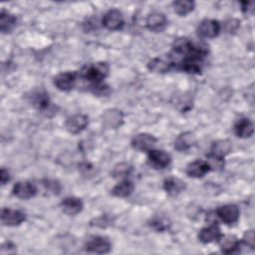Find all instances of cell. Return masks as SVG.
<instances>
[{"label":"cell","mask_w":255,"mask_h":255,"mask_svg":"<svg viewBox=\"0 0 255 255\" xmlns=\"http://www.w3.org/2000/svg\"><path fill=\"white\" fill-rule=\"evenodd\" d=\"M109 71H110V67L108 63L98 62V63L85 66L81 70L79 76L84 81L88 82L90 85L89 87H91L93 85L103 83L104 80L109 75Z\"/></svg>","instance_id":"obj_1"},{"label":"cell","mask_w":255,"mask_h":255,"mask_svg":"<svg viewBox=\"0 0 255 255\" xmlns=\"http://www.w3.org/2000/svg\"><path fill=\"white\" fill-rule=\"evenodd\" d=\"M86 251L96 254H106L112 250L111 241L104 236H91L85 243Z\"/></svg>","instance_id":"obj_2"},{"label":"cell","mask_w":255,"mask_h":255,"mask_svg":"<svg viewBox=\"0 0 255 255\" xmlns=\"http://www.w3.org/2000/svg\"><path fill=\"white\" fill-rule=\"evenodd\" d=\"M221 30V25L217 20L205 19L200 22L197 27V35L200 38L211 39L218 36Z\"/></svg>","instance_id":"obj_3"},{"label":"cell","mask_w":255,"mask_h":255,"mask_svg":"<svg viewBox=\"0 0 255 255\" xmlns=\"http://www.w3.org/2000/svg\"><path fill=\"white\" fill-rule=\"evenodd\" d=\"M125 23L123 13L118 9L109 10L102 19L103 26L110 31H117L123 28Z\"/></svg>","instance_id":"obj_4"},{"label":"cell","mask_w":255,"mask_h":255,"mask_svg":"<svg viewBox=\"0 0 255 255\" xmlns=\"http://www.w3.org/2000/svg\"><path fill=\"white\" fill-rule=\"evenodd\" d=\"M239 208L235 204H224L216 209V215L225 224H233L239 219Z\"/></svg>","instance_id":"obj_5"},{"label":"cell","mask_w":255,"mask_h":255,"mask_svg":"<svg viewBox=\"0 0 255 255\" xmlns=\"http://www.w3.org/2000/svg\"><path fill=\"white\" fill-rule=\"evenodd\" d=\"M77 81V73L75 72H62L59 73L53 80L55 87L63 92L71 91Z\"/></svg>","instance_id":"obj_6"},{"label":"cell","mask_w":255,"mask_h":255,"mask_svg":"<svg viewBox=\"0 0 255 255\" xmlns=\"http://www.w3.org/2000/svg\"><path fill=\"white\" fill-rule=\"evenodd\" d=\"M88 125H89L88 117L83 114H77L67 119L65 123V128L70 133L76 134L83 131Z\"/></svg>","instance_id":"obj_7"},{"label":"cell","mask_w":255,"mask_h":255,"mask_svg":"<svg viewBox=\"0 0 255 255\" xmlns=\"http://www.w3.org/2000/svg\"><path fill=\"white\" fill-rule=\"evenodd\" d=\"M26 215L18 209L3 208L1 211V222L6 226H17L25 221Z\"/></svg>","instance_id":"obj_8"},{"label":"cell","mask_w":255,"mask_h":255,"mask_svg":"<svg viewBox=\"0 0 255 255\" xmlns=\"http://www.w3.org/2000/svg\"><path fill=\"white\" fill-rule=\"evenodd\" d=\"M156 142V138L149 133H138L131 139V146L137 151H149Z\"/></svg>","instance_id":"obj_9"},{"label":"cell","mask_w":255,"mask_h":255,"mask_svg":"<svg viewBox=\"0 0 255 255\" xmlns=\"http://www.w3.org/2000/svg\"><path fill=\"white\" fill-rule=\"evenodd\" d=\"M13 194L20 199H29L36 195L37 187L30 181L21 180L18 181L12 189Z\"/></svg>","instance_id":"obj_10"},{"label":"cell","mask_w":255,"mask_h":255,"mask_svg":"<svg viewBox=\"0 0 255 255\" xmlns=\"http://www.w3.org/2000/svg\"><path fill=\"white\" fill-rule=\"evenodd\" d=\"M148 162L155 168H165L171 162L170 155L161 149H150L148 151Z\"/></svg>","instance_id":"obj_11"},{"label":"cell","mask_w":255,"mask_h":255,"mask_svg":"<svg viewBox=\"0 0 255 255\" xmlns=\"http://www.w3.org/2000/svg\"><path fill=\"white\" fill-rule=\"evenodd\" d=\"M145 25L148 30L158 33L163 31L166 27L167 19L165 15L161 12H152L146 17Z\"/></svg>","instance_id":"obj_12"},{"label":"cell","mask_w":255,"mask_h":255,"mask_svg":"<svg viewBox=\"0 0 255 255\" xmlns=\"http://www.w3.org/2000/svg\"><path fill=\"white\" fill-rule=\"evenodd\" d=\"M84 203L83 201L75 196L65 197L61 201V208L64 213L68 215H76L83 210Z\"/></svg>","instance_id":"obj_13"},{"label":"cell","mask_w":255,"mask_h":255,"mask_svg":"<svg viewBox=\"0 0 255 255\" xmlns=\"http://www.w3.org/2000/svg\"><path fill=\"white\" fill-rule=\"evenodd\" d=\"M210 170V167L206 160H194L187 164L185 168V172L188 176L194 177V178H200L203 177L208 171Z\"/></svg>","instance_id":"obj_14"},{"label":"cell","mask_w":255,"mask_h":255,"mask_svg":"<svg viewBox=\"0 0 255 255\" xmlns=\"http://www.w3.org/2000/svg\"><path fill=\"white\" fill-rule=\"evenodd\" d=\"M220 236H221V230L219 225L216 223L203 227L198 234L199 240L205 244L217 241Z\"/></svg>","instance_id":"obj_15"},{"label":"cell","mask_w":255,"mask_h":255,"mask_svg":"<svg viewBox=\"0 0 255 255\" xmlns=\"http://www.w3.org/2000/svg\"><path fill=\"white\" fill-rule=\"evenodd\" d=\"M124 120L123 113L117 109L107 110L103 114V122L104 125L109 128H119Z\"/></svg>","instance_id":"obj_16"},{"label":"cell","mask_w":255,"mask_h":255,"mask_svg":"<svg viewBox=\"0 0 255 255\" xmlns=\"http://www.w3.org/2000/svg\"><path fill=\"white\" fill-rule=\"evenodd\" d=\"M217 241L221 251L226 254L235 252L240 245L238 238L233 234H225V235L221 234V236L218 238Z\"/></svg>","instance_id":"obj_17"},{"label":"cell","mask_w":255,"mask_h":255,"mask_svg":"<svg viewBox=\"0 0 255 255\" xmlns=\"http://www.w3.org/2000/svg\"><path fill=\"white\" fill-rule=\"evenodd\" d=\"M234 133L241 138L250 137L254 132V126L253 123L246 118H242L238 120L234 125Z\"/></svg>","instance_id":"obj_18"},{"label":"cell","mask_w":255,"mask_h":255,"mask_svg":"<svg viewBox=\"0 0 255 255\" xmlns=\"http://www.w3.org/2000/svg\"><path fill=\"white\" fill-rule=\"evenodd\" d=\"M196 142V137L191 131L180 133L174 140V148L178 151H185L191 148Z\"/></svg>","instance_id":"obj_19"},{"label":"cell","mask_w":255,"mask_h":255,"mask_svg":"<svg viewBox=\"0 0 255 255\" xmlns=\"http://www.w3.org/2000/svg\"><path fill=\"white\" fill-rule=\"evenodd\" d=\"M172 67L171 62L167 58L163 57H156L151 59L148 64H147V69L152 72V73H157V74H164L168 72Z\"/></svg>","instance_id":"obj_20"},{"label":"cell","mask_w":255,"mask_h":255,"mask_svg":"<svg viewBox=\"0 0 255 255\" xmlns=\"http://www.w3.org/2000/svg\"><path fill=\"white\" fill-rule=\"evenodd\" d=\"M30 102L39 111H46L51 104L49 95L44 90L34 91L30 96Z\"/></svg>","instance_id":"obj_21"},{"label":"cell","mask_w":255,"mask_h":255,"mask_svg":"<svg viewBox=\"0 0 255 255\" xmlns=\"http://www.w3.org/2000/svg\"><path fill=\"white\" fill-rule=\"evenodd\" d=\"M186 187L184 181L176 177H168L163 181V188L167 194L171 196H175L181 193Z\"/></svg>","instance_id":"obj_22"},{"label":"cell","mask_w":255,"mask_h":255,"mask_svg":"<svg viewBox=\"0 0 255 255\" xmlns=\"http://www.w3.org/2000/svg\"><path fill=\"white\" fill-rule=\"evenodd\" d=\"M231 150H232L231 141L229 139H220L213 142L209 154L219 158H224V156L227 155Z\"/></svg>","instance_id":"obj_23"},{"label":"cell","mask_w":255,"mask_h":255,"mask_svg":"<svg viewBox=\"0 0 255 255\" xmlns=\"http://www.w3.org/2000/svg\"><path fill=\"white\" fill-rule=\"evenodd\" d=\"M17 19L10 12L2 9L0 13V29L3 34L10 33L16 26Z\"/></svg>","instance_id":"obj_24"},{"label":"cell","mask_w":255,"mask_h":255,"mask_svg":"<svg viewBox=\"0 0 255 255\" xmlns=\"http://www.w3.org/2000/svg\"><path fill=\"white\" fill-rule=\"evenodd\" d=\"M134 184L128 179H124L115 185L112 189V194L117 197H127L132 193Z\"/></svg>","instance_id":"obj_25"},{"label":"cell","mask_w":255,"mask_h":255,"mask_svg":"<svg viewBox=\"0 0 255 255\" xmlns=\"http://www.w3.org/2000/svg\"><path fill=\"white\" fill-rule=\"evenodd\" d=\"M194 2L190 0H178L173 2L174 12L180 16H185L194 9Z\"/></svg>","instance_id":"obj_26"},{"label":"cell","mask_w":255,"mask_h":255,"mask_svg":"<svg viewBox=\"0 0 255 255\" xmlns=\"http://www.w3.org/2000/svg\"><path fill=\"white\" fill-rule=\"evenodd\" d=\"M149 225L155 231L162 232V231H165L166 229H168V227L170 225V222H169V220L166 217H164L162 215H157V216H154L149 221Z\"/></svg>","instance_id":"obj_27"},{"label":"cell","mask_w":255,"mask_h":255,"mask_svg":"<svg viewBox=\"0 0 255 255\" xmlns=\"http://www.w3.org/2000/svg\"><path fill=\"white\" fill-rule=\"evenodd\" d=\"M132 170V166L127 162H122L119 163L115 166L112 174L116 178H124L128 176Z\"/></svg>","instance_id":"obj_28"},{"label":"cell","mask_w":255,"mask_h":255,"mask_svg":"<svg viewBox=\"0 0 255 255\" xmlns=\"http://www.w3.org/2000/svg\"><path fill=\"white\" fill-rule=\"evenodd\" d=\"M89 88H90V91L93 94H95L96 96H99V97H107L111 93L110 87L107 84H105L104 82L96 84V85H93V86H91Z\"/></svg>","instance_id":"obj_29"},{"label":"cell","mask_w":255,"mask_h":255,"mask_svg":"<svg viewBox=\"0 0 255 255\" xmlns=\"http://www.w3.org/2000/svg\"><path fill=\"white\" fill-rule=\"evenodd\" d=\"M43 185L45 187V190L48 191L50 194H59L61 190V185L57 180L52 179H45L43 180Z\"/></svg>","instance_id":"obj_30"},{"label":"cell","mask_w":255,"mask_h":255,"mask_svg":"<svg viewBox=\"0 0 255 255\" xmlns=\"http://www.w3.org/2000/svg\"><path fill=\"white\" fill-rule=\"evenodd\" d=\"M206 161H207V163H208V165L210 167V170L211 169H213V170H220L224 166L223 158H219V157L213 156L211 154H208V159Z\"/></svg>","instance_id":"obj_31"},{"label":"cell","mask_w":255,"mask_h":255,"mask_svg":"<svg viewBox=\"0 0 255 255\" xmlns=\"http://www.w3.org/2000/svg\"><path fill=\"white\" fill-rule=\"evenodd\" d=\"M243 242L246 246L250 247L251 249L255 248V236L253 230H248L243 235Z\"/></svg>","instance_id":"obj_32"},{"label":"cell","mask_w":255,"mask_h":255,"mask_svg":"<svg viewBox=\"0 0 255 255\" xmlns=\"http://www.w3.org/2000/svg\"><path fill=\"white\" fill-rule=\"evenodd\" d=\"M239 27V21L236 19H229L224 23V29L227 33H232Z\"/></svg>","instance_id":"obj_33"},{"label":"cell","mask_w":255,"mask_h":255,"mask_svg":"<svg viewBox=\"0 0 255 255\" xmlns=\"http://www.w3.org/2000/svg\"><path fill=\"white\" fill-rule=\"evenodd\" d=\"M0 180H1V183H2L3 185L6 184V183L10 180L9 171L6 170L5 168H1V171H0Z\"/></svg>","instance_id":"obj_34"},{"label":"cell","mask_w":255,"mask_h":255,"mask_svg":"<svg viewBox=\"0 0 255 255\" xmlns=\"http://www.w3.org/2000/svg\"><path fill=\"white\" fill-rule=\"evenodd\" d=\"M253 6H254L253 2H242V11L244 13L252 12L253 11Z\"/></svg>","instance_id":"obj_35"}]
</instances>
